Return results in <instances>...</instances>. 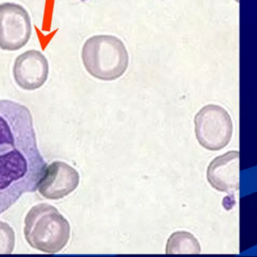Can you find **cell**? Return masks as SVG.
<instances>
[{
	"mask_svg": "<svg viewBox=\"0 0 257 257\" xmlns=\"http://www.w3.org/2000/svg\"><path fill=\"white\" fill-rule=\"evenodd\" d=\"M31 22L28 12L19 4H0V49L18 51L29 41Z\"/></svg>",
	"mask_w": 257,
	"mask_h": 257,
	"instance_id": "5b68a950",
	"label": "cell"
},
{
	"mask_svg": "<svg viewBox=\"0 0 257 257\" xmlns=\"http://www.w3.org/2000/svg\"><path fill=\"white\" fill-rule=\"evenodd\" d=\"M15 246V233L6 222L0 221V254H10Z\"/></svg>",
	"mask_w": 257,
	"mask_h": 257,
	"instance_id": "30bf717a",
	"label": "cell"
},
{
	"mask_svg": "<svg viewBox=\"0 0 257 257\" xmlns=\"http://www.w3.org/2000/svg\"><path fill=\"white\" fill-rule=\"evenodd\" d=\"M207 179L214 189L235 193L239 188V152L230 151L215 158L208 167Z\"/></svg>",
	"mask_w": 257,
	"mask_h": 257,
	"instance_id": "ba28073f",
	"label": "cell"
},
{
	"mask_svg": "<svg viewBox=\"0 0 257 257\" xmlns=\"http://www.w3.org/2000/svg\"><path fill=\"white\" fill-rule=\"evenodd\" d=\"M83 63L90 75L100 81L121 78L129 65V53L124 43L113 35H95L84 45Z\"/></svg>",
	"mask_w": 257,
	"mask_h": 257,
	"instance_id": "3957f363",
	"label": "cell"
},
{
	"mask_svg": "<svg viewBox=\"0 0 257 257\" xmlns=\"http://www.w3.org/2000/svg\"><path fill=\"white\" fill-rule=\"evenodd\" d=\"M70 236V225L52 205L41 203L33 206L24 219V237L33 248L54 254L62 250Z\"/></svg>",
	"mask_w": 257,
	"mask_h": 257,
	"instance_id": "7a4b0ae2",
	"label": "cell"
},
{
	"mask_svg": "<svg viewBox=\"0 0 257 257\" xmlns=\"http://www.w3.org/2000/svg\"><path fill=\"white\" fill-rule=\"evenodd\" d=\"M50 66L47 57L38 51H28L16 57L13 65V78L16 85L24 91L41 89L49 78Z\"/></svg>",
	"mask_w": 257,
	"mask_h": 257,
	"instance_id": "52a82bcc",
	"label": "cell"
},
{
	"mask_svg": "<svg viewBox=\"0 0 257 257\" xmlns=\"http://www.w3.org/2000/svg\"><path fill=\"white\" fill-rule=\"evenodd\" d=\"M200 245L196 238L188 232H176L167 242L166 253H199Z\"/></svg>",
	"mask_w": 257,
	"mask_h": 257,
	"instance_id": "9c48e42d",
	"label": "cell"
},
{
	"mask_svg": "<svg viewBox=\"0 0 257 257\" xmlns=\"http://www.w3.org/2000/svg\"><path fill=\"white\" fill-rule=\"evenodd\" d=\"M195 133L199 144L210 151H219L228 145L233 124L225 108L207 104L195 117Z\"/></svg>",
	"mask_w": 257,
	"mask_h": 257,
	"instance_id": "277c9868",
	"label": "cell"
},
{
	"mask_svg": "<svg viewBox=\"0 0 257 257\" xmlns=\"http://www.w3.org/2000/svg\"><path fill=\"white\" fill-rule=\"evenodd\" d=\"M80 184L79 172L62 161H54L44 173L39 192L50 200H59L75 191Z\"/></svg>",
	"mask_w": 257,
	"mask_h": 257,
	"instance_id": "8992f818",
	"label": "cell"
},
{
	"mask_svg": "<svg viewBox=\"0 0 257 257\" xmlns=\"http://www.w3.org/2000/svg\"><path fill=\"white\" fill-rule=\"evenodd\" d=\"M47 166L29 108L13 101H0V214L22 195L38 190Z\"/></svg>",
	"mask_w": 257,
	"mask_h": 257,
	"instance_id": "6da1fadb",
	"label": "cell"
}]
</instances>
